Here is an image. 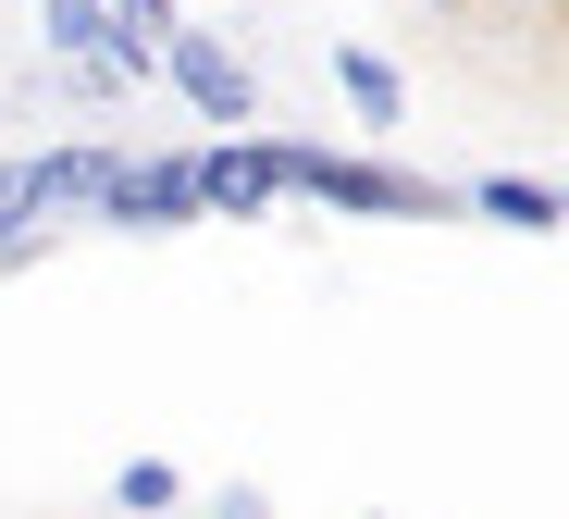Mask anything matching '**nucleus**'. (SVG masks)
<instances>
[{"label": "nucleus", "mask_w": 569, "mask_h": 519, "mask_svg": "<svg viewBox=\"0 0 569 519\" xmlns=\"http://www.w3.org/2000/svg\"><path fill=\"white\" fill-rule=\"evenodd\" d=\"M38 211H50V161H0V248H26Z\"/></svg>", "instance_id": "39448f33"}, {"label": "nucleus", "mask_w": 569, "mask_h": 519, "mask_svg": "<svg viewBox=\"0 0 569 519\" xmlns=\"http://www.w3.org/2000/svg\"><path fill=\"white\" fill-rule=\"evenodd\" d=\"M112 495H124V507H137V519H149V507H173V495H186V470H173V458H137V470H124V482H112Z\"/></svg>", "instance_id": "6e6552de"}, {"label": "nucleus", "mask_w": 569, "mask_h": 519, "mask_svg": "<svg viewBox=\"0 0 569 519\" xmlns=\"http://www.w3.org/2000/svg\"><path fill=\"white\" fill-rule=\"evenodd\" d=\"M335 74H347V99H359L371 124H397V112H409V87H397V62H371V50H335Z\"/></svg>", "instance_id": "423d86ee"}, {"label": "nucleus", "mask_w": 569, "mask_h": 519, "mask_svg": "<svg viewBox=\"0 0 569 519\" xmlns=\"http://www.w3.org/2000/svg\"><path fill=\"white\" fill-rule=\"evenodd\" d=\"M433 13H470V0H433Z\"/></svg>", "instance_id": "9d476101"}, {"label": "nucleus", "mask_w": 569, "mask_h": 519, "mask_svg": "<svg viewBox=\"0 0 569 519\" xmlns=\"http://www.w3.org/2000/svg\"><path fill=\"white\" fill-rule=\"evenodd\" d=\"M520 13H545V0H520Z\"/></svg>", "instance_id": "9b49d317"}, {"label": "nucleus", "mask_w": 569, "mask_h": 519, "mask_svg": "<svg viewBox=\"0 0 569 519\" xmlns=\"http://www.w3.org/2000/svg\"><path fill=\"white\" fill-rule=\"evenodd\" d=\"M112 38V13H100V0H50V50L74 62V50H100Z\"/></svg>", "instance_id": "0eeeda50"}, {"label": "nucleus", "mask_w": 569, "mask_h": 519, "mask_svg": "<svg viewBox=\"0 0 569 519\" xmlns=\"http://www.w3.org/2000/svg\"><path fill=\"white\" fill-rule=\"evenodd\" d=\"M186 186H199V223H260L272 198H284L272 137H223V149H199V161H186Z\"/></svg>", "instance_id": "f03ea898"}, {"label": "nucleus", "mask_w": 569, "mask_h": 519, "mask_svg": "<svg viewBox=\"0 0 569 519\" xmlns=\"http://www.w3.org/2000/svg\"><path fill=\"white\" fill-rule=\"evenodd\" d=\"M161 62H173V87H186V99H199V112H211L223 137H236V124H260V87H248V62H236L223 38H173Z\"/></svg>", "instance_id": "7ed1b4c3"}, {"label": "nucleus", "mask_w": 569, "mask_h": 519, "mask_svg": "<svg viewBox=\"0 0 569 519\" xmlns=\"http://www.w3.org/2000/svg\"><path fill=\"white\" fill-rule=\"evenodd\" d=\"M112 13H161V0H112Z\"/></svg>", "instance_id": "1a4fd4ad"}, {"label": "nucleus", "mask_w": 569, "mask_h": 519, "mask_svg": "<svg viewBox=\"0 0 569 519\" xmlns=\"http://www.w3.org/2000/svg\"><path fill=\"white\" fill-rule=\"evenodd\" d=\"M470 211H496V223L545 236V223H557V186H520V173H483V186H470Z\"/></svg>", "instance_id": "20e7f679"}, {"label": "nucleus", "mask_w": 569, "mask_h": 519, "mask_svg": "<svg viewBox=\"0 0 569 519\" xmlns=\"http://www.w3.org/2000/svg\"><path fill=\"white\" fill-rule=\"evenodd\" d=\"M272 173L310 186V198H335V211H397V223H433V211H446V186L385 173V161H335V149H272Z\"/></svg>", "instance_id": "f257e3e1"}]
</instances>
